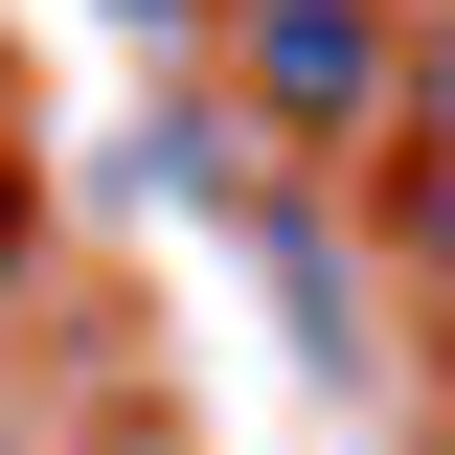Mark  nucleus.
Here are the masks:
<instances>
[{"instance_id": "obj_1", "label": "nucleus", "mask_w": 455, "mask_h": 455, "mask_svg": "<svg viewBox=\"0 0 455 455\" xmlns=\"http://www.w3.org/2000/svg\"><path fill=\"white\" fill-rule=\"evenodd\" d=\"M251 92H274L296 137H364V92H387V23H364V0H251Z\"/></svg>"}]
</instances>
